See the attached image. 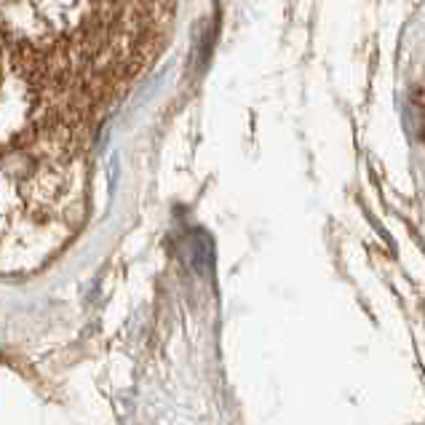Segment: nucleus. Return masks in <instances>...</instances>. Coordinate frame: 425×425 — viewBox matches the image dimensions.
<instances>
[{"label":"nucleus","mask_w":425,"mask_h":425,"mask_svg":"<svg viewBox=\"0 0 425 425\" xmlns=\"http://www.w3.org/2000/svg\"><path fill=\"white\" fill-rule=\"evenodd\" d=\"M174 0H0V33L110 110L164 51Z\"/></svg>","instance_id":"obj_2"},{"label":"nucleus","mask_w":425,"mask_h":425,"mask_svg":"<svg viewBox=\"0 0 425 425\" xmlns=\"http://www.w3.org/2000/svg\"><path fill=\"white\" fill-rule=\"evenodd\" d=\"M107 112L0 33V276L43 271L80 233Z\"/></svg>","instance_id":"obj_1"},{"label":"nucleus","mask_w":425,"mask_h":425,"mask_svg":"<svg viewBox=\"0 0 425 425\" xmlns=\"http://www.w3.org/2000/svg\"><path fill=\"white\" fill-rule=\"evenodd\" d=\"M412 112H414V123H417V137L425 145V62L420 67L417 78L412 80Z\"/></svg>","instance_id":"obj_3"}]
</instances>
